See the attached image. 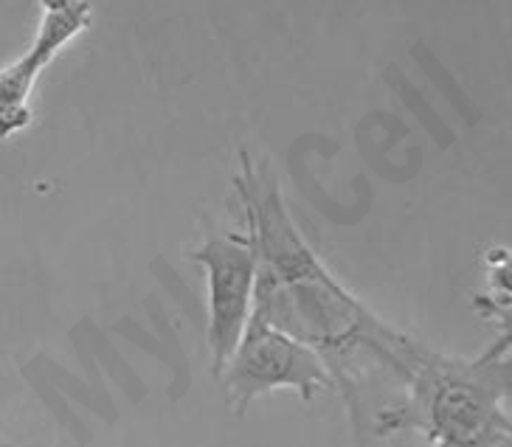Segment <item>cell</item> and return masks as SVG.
<instances>
[{"mask_svg": "<svg viewBox=\"0 0 512 447\" xmlns=\"http://www.w3.org/2000/svg\"><path fill=\"white\" fill-rule=\"evenodd\" d=\"M240 161L234 186L245 234L256 254L254 313L310 346L327 363L332 383L344 388L352 414L358 411L369 372L392 377L403 391L425 346L383 324L335 282L290 220L279 180L268 164H254L248 152H242Z\"/></svg>", "mask_w": 512, "mask_h": 447, "instance_id": "obj_1", "label": "cell"}, {"mask_svg": "<svg viewBox=\"0 0 512 447\" xmlns=\"http://www.w3.org/2000/svg\"><path fill=\"white\" fill-rule=\"evenodd\" d=\"M510 332L476 358L425 349L400 397L377 408V436L422 431L434 447H510Z\"/></svg>", "mask_w": 512, "mask_h": 447, "instance_id": "obj_2", "label": "cell"}, {"mask_svg": "<svg viewBox=\"0 0 512 447\" xmlns=\"http://www.w3.org/2000/svg\"><path fill=\"white\" fill-rule=\"evenodd\" d=\"M217 380H223L234 417H242L259 394L276 388H293L304 403L335 388L327 363L310 346L271 327L256 313L248 318V327Z\"/></svg>", "mask_w": 512, "mask_h": 447, "instance_id": "obj_3", "label": "cell"}, {"mask_svg": "<svg viewBox=\"0 0 512 447\" xmlns=\"http://www.w3.org/2000/svg\"><path fill=\"white\" fill-rule=\"evenodd\" d=\"M209 284L211 377H220L254 313L256 254L248 234L211 237L192 254Z\"/></svg>", "mask_w": 512, "mask_h": 447, "instance_id": "obj_4", "label": "cell"}, {"mask_svg": "<svg viewBox=\"0 0 512 447\" xmlns=\"http://www.w3.org/2000/svg\"><path fill=\"white\" fill-rule=\"evenodd\" d=\"M40 26L26 54L0 71V138H12L31 124V90L68 43L91 26V3L40 0Z\"/></svg>", "mask_w": 512, "mask_h": 447, "instance_id": "obj_5", "label": "cell"}, {"mask_svg": "<svg viewBox=\"0 0 512 447\" xmlns=\"http://www.w3.org/2000/svg\"><path fill=\"white\" fill-rule=\"evenodd\" d=\"M0 447H9V445H3V442H0Z\"/></svg>", "mask_w": 512, "mask_h": 447, "instance_id": "obj_6", "label": "cell"}]
</instances>
